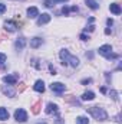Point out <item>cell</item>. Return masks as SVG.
I'll list each match as a JSON object with an SVG mask.
<instances>
[{
    "mask_svg": "<svg viewBox=\"0 0 122 124\" xmlns=\"http://www.w3.org/2000/svg\"><path fill=\"white\" fill-rule=\"evenodd\" d=\"M86 111L91 114L95 120L103 121V120L108 118V113H106L103 108H101V107H89V108H86Z\"/></svg>",
    "mask_w": 122,
    "mask_h": 124,
    "instance_id": "cell-1",
    "label": "cell"
},
{
    "mask_svg": "<svg viewBox=\"0 0 122 124\" xmlns=\"http://www.w3.org/2000/svg\"><path fill=\"white\" fill-rule=\"evenodd\" d=\"M14 118H16L17 121H20V123H25V121L27 120V113H26L23 108H17V110L14 111Z\"/></svg>",
    "mask_w": 122,
    "mask_h": 124,
    "instance_id": "cell-2",
    "label": "cell"
},
{
    "mask_svg": "<svg viewBox=\"0 0 122 124\" xmlns=\"http://www.w3.org/2000/svg\"><path fill=\"white\" fill-rule=\"evenodd\" d=\"M98 51H99V55H102V56H105V58H108V59H109V56L112 55V46H111V45H102Z\"/></svg>",
    "mask_w": 122,
    "mask_h": 124,
    "instance_id": "cell-3",
    "label": "cell"
},
{
    "mask_svg": "<svg viewBox=\"0 0 122 124\" xmlns=\"http://www.w3.org/2000/svg\"><path fill=\"white\" fill-rule=\"evenodd\" d=\"M17 79H19V75H17V74H13V75H6V77H3V81H4L7 85H14V84L17 82Z\"/></svg>",
    "mask_w": 122,
    "mask_h": 124,
    "instance_id": "cell-4",
    "label": "cell"
},
{
    "mask_svg": "<svg viewBox=\"0 0 122 124\" xmlns=\"http://www.w3.org/2000/svg\"><path fill=\"white\" fill-rule=\"evenodd\" d=\"M49 22H50V15L43 13V15H39V16H37V25H39V26L46 25V23H49Z\"/></svg>",
    "mask_w": 122,
    "mask_h": 124,
    "instance_id": "cell-5",
    "label": "cell"
},
{
    "mask_svg": "<svg viewBox=\"0 0 122 124\" xmlns=\"http://www.w3.org/2000/svg\"><path fill=\"white\" fill-rule=\"evenodd\" d=\"M50 88H52L53 93H56V94H62L66 90V87H65L63 84H61V82H53V84L50 85Z\"/></svg>",
    "mask_w": 122,
    "mask_h": 124,
    "instance_id": "cell-6",
    "label": "cell"
},
{
    "mask_svg": "<svg viewBox=\"0 0 122 124\" xmlns=\"http://www.w3.org/2000/svg\"><path fill=\"white\" fill-rule=\"evenodd\" d=\"M1 91H3V94H6L7 97H14L16 95V91L13 90V85H3Z\"/></svg>",
    "mask_w": 122,
    "mask_h": 124,
    "instance_id": "cell-7",
    "label": "cell"
},
{
    "mask_svg": "<svg viewBox=\"0 0 122 124\" xmlns=\"http://www.w3.org/2000/svg\"><path fill=\"white\" fill-rule=\"evenodd\" d=\"M25 46H26V39L22 36V38H19L16 42H14V48L17 49V51H22V49H25Z\"/></svg>",
    "mask_w": 122,
    "mask_h": 124,
    "instance_id": "cell-8",
    "label": "cell"
},
{
    "mask_svg": "<svg viewBox=\"0 0 122 124\" xmlns=\"http://www.w3.org/2000/svg\"><path fill=\"white\" fill-rule=\"evenodd\" d=\"M4 29H6L7 32H16L17 25H16L13 20H9V22H4Z\"/></svg>",
    "mask_w": 122,
    "mask_h": 124,
    "instance_id": "cell-9",
    "label": "cell"
},
{
    "mask_svg": "<svg viewBox=\"0 0 122 124\" xmlns=\"http://www.w3.org/2000/svg\"><path fill=\"white\" fill-rule=\"evenodd\" d=\"M59 56H61V59L63 62V65H68V59H69V56H70V54H69V51L68 49H62L61 51V54H59Z\"/></svg>",
    "mask_w": 122,
    "mask_h": 124,
    "instance_id": "cell-10",
    "label": "cell"
},
{
    "mask_svg": "<svg viewBox=\"0 0 122 124\" xmlns=\"http://www.w3.org/2000/svg\"><path fill=\"white\" fill-rule=\"evenodd\" d=\"M42 43H43L42 38H37V36H36V38H33V39L30 40V48H33V49H36V48H39V46H40Z\"/></svg>",
    "mask_w": 122,
    "mask_h": 124,
    "instance_id": "cell-11",
    "label": "cell"
},
{
    "mask_svg": "<svg viewBox=\"0 0 122 124\" xmlns=\"http://www.w3.org/2000/svg\"><path fill=\"white\" fill-rule=\"evenodd\" d=\"M34 91H37V93H43L45 91V82L42 81V79H39V81H36L34 82Z\"/></svg>",
    "mask_w": 122,
    "mask_h": 124,
    "instance_id": "cell-12",
    "label": "cell"
},
{
    "mask_svg": "<svg viewBox=\"0 0 122 124\" xmlns=\"http://www.w3.org/2000/svg\"><path fill=\"white\" fill-rule=\"evenodd\" d=\"M27 16L30 17V19H33V17H37L39 16V10H37V7H29L27 9Z\"/></svg>",
    "mask_w": 122,
    "mask_h": 124,
    "instance_id": "cell-13",
    "label": "cell"
},
{
    "mask_svg": "<svg viewBox=\"0 0 122 124\" xmlns=\"http://www.w3.org/2000/svg\"><path fill=\"white\" fill-rule=\"evenodd\" d=\"M46 113L47 114H52V113H58V105L53 104V102H49L47 107H46Z\"/></svg>",
    "mask_w": 122,
    "mask_h": 124,
    "instance_id": "cell-14",
    "label": "cell"
},
{
    "mask_svg": "<svg viewBox=\"0 0 122 124\" xmlns=\"http://www.w3.org/2000/svg\"><path fill=\"white\" fill-rule=\"evenodd\" d=\"M30 108H32V113H33V114H39V113H40V108H42V102H40V101H36Z\"/></svg>",
    "mask_w": 122,
    "mask_h": 124,
    "instance_id": "cell-15",
    "label": "cell"
},
{
    "mask_svg": "<svg viewBox=\"0 0 122 124\" xmlns=\"http://www.w3.org/2000/svg\"><path fill=\"white\" fill-rule=\"evenodd\" d=\"M109 10H111L114 15H119V13H121V7H119L118 3H112V4L109 6Z\"/></svg>",
    "mask_w": 122,
    "mask_h": 124,
    "instance_id": "cell-16",
    "label": "cell"
},
{
    "mask_svg": "<svg viewBox=\"0 0 122 124\" xmlns=\"http://www.w3.org/2000/svg\"><path fill=\"white\" fill-rule=\"evenodd\" d=\"M85 3H86V6H88L89 9H92V10H98V9H99V4H98L95 0H86Z\"/></svg>",
    "mask_w": 122,
    "mask_h": 124,
    "instance_id": "cell-17",
    "label": "cell"
},
{
    "mask_svg": "<svg viewBox=\"0 0 122 124\" xmlns=\"http://www.w3.org/2000/svg\"><path fill=\"white\" fill-rule=\"evenodd\" d=\"M95 98V94L92 93V91H86V93H83L82 95V101H91Z\"/></svg>",
    "mask_w": 122,
    "mask_h": 124,
    "instance_id": "cell-18",
    "label": "cell"
},
{
    "mask_svg": "<svg viewBox=\"0 0 122 124\" xmlns=\"http://www.w3.org/2000/svg\"><path fill=\"white\" fill-rule=\"evenodd\" d=\"M65 101L66 102H70V104H75V105H79V101L73 95H65Z\"/></svg>",
    "mask_w": 122,
    "mask_h": 124,
    "instance_id": "cell-19",
    "label": "cell"
},
{
    "mask_svg": "<svg viewBox=\"0 0 122 124\" xmlns=\"http://www.w3.org/2000/svg\"><path fill=\"white\" fill-rule=\"evenodd\" d=\"M7 118H9V111H7L6 108L0 107V120L4 121V120H7Z\"/></svg>",
    "mask_w": 122,
    "mask_h": 124,
    "instance_id": "cell-20",
    "label": "cell"
},
{
    "mask_svg": "<svg viewBox=\"0 0 122 124\" xmlns=\"http://www.w3.org/2000/svg\"><path fill=\"white\" fill-rule=\"evenodd\" d=\"M65 1H66V0H46V1H45V6H46V7H53L56 3H65Z\"/></svg>",
    "mask_w": 122,
    "mask_h": 124,
    "instance_id": "cell-21",
    "label": "cell"
},
{
    "mask_svg": "<svg viewBox=\"0 0 122 124\" xmlns=\"http://www.w3.org/2000/svg\"><path fill=\"white\" fill-rule=\"evenodd\" d=\"M69 12H78V7L76 6H72V7H63L62 9V13L63 15H68Z\"/></svg>",
    "mask_w": 122,
    "mask_h": 124,
    "instance_id": "cell-22",
    "label": "cell"
},
{
    "mask_svg": "<svg viewBox=\"0 0 122 124\" xmlns=\"http://www.w3.org/2000/svg\"><path fill=\"white\" fill-rule=\"evenodd\" d=\"M88 123H89V120L86 117H83V116H79L76 118V124H88Z\"/></svg>",
    "mask_w": 122,
    "mask_h": 124,
    "instance_id": "cell-23",
    "label": "cell"
},
{
    "mask_svg": "<svg viewBox=\"0 0 122 124\" xmlns=\"http://www.w3.org/2000/svg\"><path fill=\"white\" fill-rule=\"evenodd\" d=\"M109 94H111V97H112L115 101H118V93H116L115 90H111V93H109Z\"/></svg>",
    "mask_w": 122,
    "mask_h": 124,
    "instance_id": "cell-24",
    "label": "cell"
},
{
    "mask_svg": "<svg viewBox=\"0 0 122 124\" xmlns=\"http://www.w3.org/2000/svg\"><path fill=\"white\" fill-rule=\"evenodd\" d=\"M26 90V84L25 82H20L19 84V93H22V91H25Z\"/></svg>",
    "mask_w": 122,
    "mask_h": 124,
    "instance_id": "cell-25",
    "label": "cell"
},
{
    "mask_svg": "<svg viewBox=\"0 0 122 124\" xmlns=\"http://www.w3.org/2000/svg\"><path fill=\"white\" fill-rule=\"evenodd\" d=\"M4 62H6V55H4V54H0V66H1Z\"/></svg>",
    "mask_w": 122,
    "mask_h": 124,
    "instance_id": "cell-26",
    "label": "cell"
},
{
    "mask_svg": "<svg viewBox=\"0 0 122 124\" xmlns=\"http://www.w3.org/2000/svg\"><path fill=\"white\" fill-rule=\"evenodd\" d=\"M4 12H6V4H1L0 3V15H3Z\"/></svg>",
    "mask_w": 122,
    "mask_h": 124,
    "instance_id": "cell-27",
    "label": "cell"
},
{
    "mask_svg": "<svg viewBox=\"0 0 122 124\" xmlns=\"http://www.w3.org/2000/svg\"><path fill=\"white\" fill-rule=\"evenodd\" d=\"M81 39H82V40H88V39H89V36H86L85 33H82V35H81Z\"/></svg>",
    "mask_w": 122,
    "mask_h": 124,
    "instance_id": "cell-28",
    "label": "cell"
},
{
    "mask_svg": "<svg viewBox=\"0 0 122 124\" xmlns=\"http://www.w3.org/2000/svg\"><path fill=\"white\" fill-rule=\"evenodd\" d=\"M106 23H108V26H112V25H114V20H112V19H108Z\"/></svg>",
    "mask_w": 122,
    "mask_h": 124,
    "instance_id": "cell-29",
    "label": "cell"
},
{
    "mask_svg": "<svg viewBox=\"0 0 122 124\" xmlns=\"http://www.w3.org/2000/svg\"><path fill=\"white\" fill-rule=\"evenodd\" d=\"M49 68H50V72H52V74H53V75H55V74H56V69H55V68H53V66H52V65H50V66H49Z\"/></svg>",
    "mask_w": 122,
    "mask_h": 124,
    "instance_id": "cell-30",
    "label": "cell"
},
{
    "mask_svg": "<svg viewBox=\"0 0 122 124\" xmlns=\"http://www.w3.org/2000/svg\"><path fill=\"white\" fill-rule=\"evenodd\" d=\"M92 82V79H83V81H82V84H91Z\"/></svg>",
    "mask_w": 122,
    "mask_h": 124,
    "instance_id": "cell-31",
    "label": "cell"
},
{
    "mask_svg": "<svg viewBox=\"0 0 122 124\" xmlns=\"http://www.w3.org/2000/svg\"><path fill=\"white\" fill-rule=\"evenodd\" d=\"M63 123V121H62V118H58V120H56V124H62Z\"/></svg>",
    "mask_w": 122,
    "mask_h": 124,
    "instance_id": "cell-32",
    "label": "cell"
},
{
    "mask_svg": "<svg viewBox=\"0 0 122 124\" xmlns=\"http://www.w3.org/2000/svg\"><path fill=\"white\" fill-rule=\"evenodd\" d=\"M37 124H46V123H37Z\"/></svg>",
    "mask_w": 122,
    "mask_h": 124,
    "instance_id": "cell-33",
    "label": "cell"
}]
</instances>
